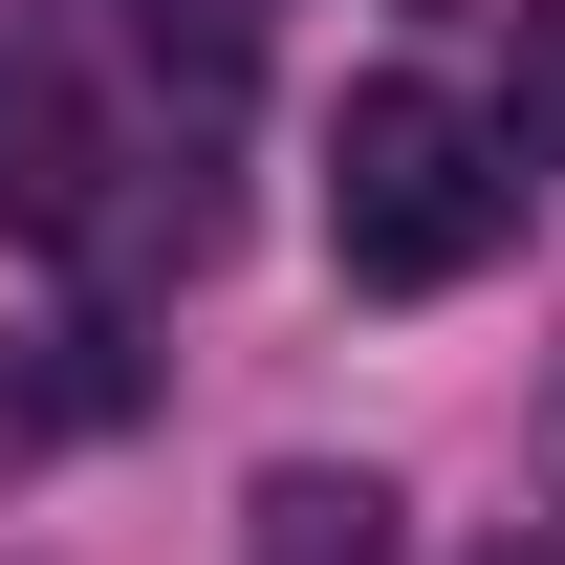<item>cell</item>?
Masks as SVG:
<instances>
[{"label":"cell","instance_id":"6da1fadb","mask_svg":"<svg viewBox=\"0 0 565 565\" xmlns=\"http://www.w3.org/2000/svg\"><path fill=\"white\" fill-rule=\"evenodd\" d=\"M500 217H522V152L457 109V87H349L327 109V262L392 282V305H435V282H479L500 262Z\"/></svg>","mask_w":565,"mask_h":565},{"label":"cell","instance_id":"7a4b0ae2","mask_svg":"<svg viewBox=\"0 0 565 565\" xmlns=\"http://www.w3.org/2000/svg\"><path fill=\"white\" fill-rule=\"evenodd\" d=\"M87 174H109L87 109H66L44 66H0V239H87Z\"/></svg>","mask_w":565,"mask_h":565},{"label":"cell","instance_id":"3957f363","mask_svg":"<svg viewBox=\"0 0 565 565\" xmlns=\"http://www.w3.org/2000/svg\"><path fill=\"white\" fill-rule=\"evenodd\" d=\"M239 544H262V565H392V479H349V457H282V479L239 500Z\"/></svg>","mask_w":565,"mask_h":565},{"label":"cell","instance_id":"277c9868","mask_svg":"<svg viewBox=\"0 0 565 565\" xmlns=\"http://www.w3.org/2000/svg\"><path fill=\"white\" fill-rule=\"evenodd\" d=\"M522 174H565V0H522V44H500V109H479Z\"/></svg>","mask_w":565,"mask_h":565}]
</instances>
